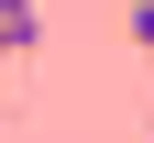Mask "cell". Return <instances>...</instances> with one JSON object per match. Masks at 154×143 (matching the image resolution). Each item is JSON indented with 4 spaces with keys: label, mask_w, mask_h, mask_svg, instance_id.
Segmentation results:
<instances>
[{
    "label": "cell",
    "mask_w": 154,
    "mask_h": 143,
    "mask_svg": "<svg viewBox=\"0 0 154 143\" xmlns=\"http://www.w3.org/2000/svg\"><path fill=\"white\" fill-rule=\"evenodd\" d=\"M44 44V0H0V55H33Z\"/></svg>",
    "instance_id": "1"
},
{
    "label": "cell",
    "mask_w": 154,
    "mask_h": 143,
    "mask_svg": "<svg viewBox=\"0 0 154 143\" xmlns=\"http://www.w3.org/2000/svg\"><path fill=\"white\" fill-rule=\"evenodd\" d=\"M121 33H132V44H154V0H132V11H121Z\"/></svg>",
    "instance_id": "2"
}]
</instances>
